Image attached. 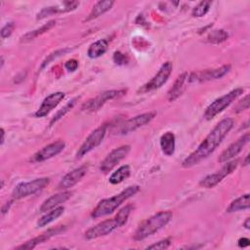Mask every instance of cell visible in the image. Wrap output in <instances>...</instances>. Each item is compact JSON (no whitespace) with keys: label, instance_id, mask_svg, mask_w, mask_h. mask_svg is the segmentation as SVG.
<instances>
[{"label":"cell","instance_id":"27","mask_svg":"<svg viewBox=\"0 0 250 250\" xmlns=\"http://www.w3.org/2000/svg\"><path fill=\"white\" fill-rule=\"evenodd\" d=\"M249 209V193H245L232 200L227 208L228 213H233Z\"/></svg>","mask_w":250,"mask_h":250},{"label":"cell","instance_id":"35","mask_svg":"<svg viewBox=\"0 0 250 250\" xmlns=\"http://www.w3.org/2000/svg\"><path fill=\"white\" fill-rule=\"evenodd\" d=\"M68 51H69V49H62V50H59V51H56V52L52 53V54L49 55L48 58H46V60L43 62V63H42V65H41V68H43V67H45L46 65H48V64L50 63V62H52L54 59L60 57L61 55L64 54V53H66V52H68Z\"/></svg>","mask_w":250,"mask_h":250},{"label":"cell","instance_id":"25","mask_svg":"<svg viewBox=\"0 0 250 250\" xmlns=\"http://www.w3.org/2000/svg\"><path fill=\"white\" fill-rule=\"evenodd\" d=\"M64 212V207L63 206H58L52 210H50L48 213L46 212L45 215H43L38 221H37V227L42 228L45 227L55 220H57L59 217H61Z\"/></svg>","mask_w":250,"mask_h":250},{"label":"cell","instance_id":"20","mask_svg":"<svg viewBox=\"0 0 250 250\" xmlns=\"http://www.w3.org/2000/svg\"><path fill=\"white\" fill-rule=\"evenodd\" d=\"M72 195V192L69 190H62V192L53 194L49 198H47L40 206L39 210L42 213H46L47 211H50L58 206H60L62 203L65 202L67 199L70 198Z\"/></svg>","mask_w":250,"mask_h":250},{"label":"cell","instance_id":"23","mask_svg":"<svg viewBox=\"0 0 250 250\" xmlns=\"http://www.w3.org/2000/svg\"><path fill=\"white\" fill-rule=\"evenodd\" d=\"M113 5H114V1H112V0H104V1L97 2L93 6V8H92L89 16L87 17L86 21H92L94 19L99 18L100 16H102L104 13H106L107 11H109L112 8Z\"/></svg>","mask_w":250,"mask_h":250},{"label":"cell","instance_id":"22","mask_svg":"<svg viewBox=\"0 0 250 250\" xmlns=\"http://www.w3.org/2000/svg\"><path fill=\"white\" fill-rule=\"evenodd\" d=\"M160 147L166 156H171L175 152L176 138L173 132H166L160 137Z\"/></svg>","mask_w":250,"mask_h":250},{"label":"cell","instance_id":"31","mask_svg":"<svg viewBox=\"0 0 250 250\" xmlns=\"http://www.w3.org/2000/svg\"><path fill=\"white\" fill-rule=\"evenodd\" d=\"M211 5H212V1H201V2H199L192 9V12H191L192 17L201 18V17L205 16L209 12V10L211 8Z\"/></svg>","mask_w":250,"mask_h":250},{"label":"cell","instance_id":"15","mask_svg":"<svg viewBox=\"0 0 250 250\" xmlns=\"http://www.w3.org/2000/svg\"><path fill=\"white\" fill-rule=\"evenodd\" d=\"M65 229L64 226H57L55 228H51L48 230L42 232L41 234H39L38 236L25 241L24 243H22L21 245L16 247V249H20V250H28V249H33L35 248L38 244H41L47 240H49L51 237L62 232Z\"/></svg>","mask_w":250,"mask_h":250},{"label":"cell","instance_id":"5","mask_svg":"<svg viewBox=\"0 0 250 250\" xmlns=\"http://www.w3.org/2000/svg\"><path fill=\"white\" fill-rule=\"evenodd\" d=\"M49 183L50 179L47 177L37 178L29 182L20 183L14 188L12 191V197L14 200H18L27 197L29 195H33L44 189L49 185Z\"/></svg>","mask_w":250,"mask_h":250},{"label":"cell","instance_id":"33","mask_svg":"<svg viewBox=\"0 0 250 250\" xmlns=\"http://www.w3.org/2000/svg\"><path fill=\"white\" fill-rule=\"evenodd\" d=\"M14 29H15V22H14V21H9V22H7V23L1 28V31H0L1 37H2L3 39L10 37L11 34L13 33Z\"/></svg>","mask_w":250,"mask_h":250},{"label":"cell","instance_id":"11","mask_svg":"<svg viewBox=\"0 0 250 250\" xmlns=\"http://www.w3.org/2000/svg\"><path fill=\"white\" fill-rule=\"evenodd\" d=\"M230 64H224L218 68L204 69L196 72H191L188 74L189 83H202L214 79H219L225 76L230 70Z\"/></svg>","mask_w":250,"mask_h":250},{"label":"cell","instance_id":"38","mask_svg":"<svg viewBox=\"0 0 250 250\" xmlns=\"http://www.w3.org/2000/svg\"><path fill=\"white\" fill-rule=\"evenodd\" d=\"M237 242H238V246H239L240 248L247 247V246H249V244H250V240H249V238H247V237H241V238L238 239Z\"/></svg>","mask_w":250,"mask_h":250},{"label":"cell","instance_id":"40","mask_svg":"<svg viewBox=\"0 0 250 250\" xmlns=\"http://www.w3.org/2000/svg\"><path fill=\"white\" fill-rule=\"evenodd\" d=\"M4 142H5V130H4V128H1V142H0V145L3 146Z\"/></svg>","mask_w":250,"mask_h":250},{"label":"cell","instance_id":"13","mask_svg":"<svg viewBox=\"0 0 250 250\" xmlns=\"http://www.w3.org/2000/svg\"><path fill=\"white\" fill-rule=\"evenodd\" d=\"M155 116H156L155 111H149V112H146V113H142V114H139L137 116H134V117L126 120L122 124H120V126L118 128V131H117L118 132L117 134H120V135L129 134V133L146 125Z\"/></svg>","mask_w":250,"mask_h":250},{"label":"cell","instance_id":"24","mask_svg":"<svg viewBox=\"0 0 250 250\" xmlns=\"http://www.w3.org/2000/svg\"><path fill=\"white\" fill-rule=\"evenodd\" d=\"M108 40L107 39H99L92 43L87 51V55L90 59H97L103 56L108 48Z\"/></svg>","mask_w":250,"mask_h":250},{"label":"cell","instance_id":"44","mask_svg":"<svg viewBox=\"0 0 250 250\" xmlns=\"http://www.w3.org/2000/svg\"><path fill=\"white\" fill-rule=\"evenodd\" d=\"M3 186H4V181L1 180V186H0V188H3Z\"/></svg>","mask_w":250,"mask_h":250},{"label":"cell","instance_id":"2","mask_svg":"<svg viewBox=\"0 0 250 250\" xmlns=\"http://www.w3.org/2000/svg\"><path fill=\"white\" fill-rule=\"evenodd\" d=\"M140 190L139 186H130L123 189L118 194H115L109 198H104L101 200L98 205L94 208L91 213V217L94 219L107 216L113 213L123 202H125L130 197L134 196Z\"/></svg>","mask_w":250,"mask_h":250},{"label":"cell","instance_id":"7","mask_svg":"<svg viewBox=\"0 0 250 250\" xmlns=\"http://www.w3.org/2000/svg\"><path fill=\"white\" fill-rule=\"evenodd\" d=\"M172 69H173V65H172L171 62H164L160 66L157 73L150 80H148L146 84H144L139 89L138 93H147V92H151V91L157 90L160 87H162L169 79V77L172 73Z\"/></svg>","mask_w":250,"mask_h":250},{"label":"cell","instance_id":"32","mask_svg":"<svg viewBox=\"0 0 250 250\" xmlns=\"http://www.w3.org/2000/svg\"><path fill=\"white\" fill-rule=\"evenodd\" d=\"M112 60H113L114 63L117 64V65H125V64H127L128 62H129L128 57H127L125 54L121 53L120 51H115V52L113 53Z\"/></svg>","mask_w":250,"mask_h":250},{"label":"cell","instance_id":"1","mask_svg":"<svg viewBox=\"0 0 250 250\" xmlns=\"http://www.w3.org/2000/svg\"><path fill=\"white\" fill-rule=\"evenodd\" d=\"M233 119L232 118H225L222 119L206 136V138L201 142V144L197 146L195 150H193L185 160L182 162V166L184 168L192 167L202 160L206 159L210 156L216 148L221 145L223 140L229 134V132L233 127Z\"/></svg>","mask_w":250,"mask_h":250},{"label":"cell","instance_id":"37","mask_svg":"<svg viewBox=\"0 0 250 250\" xmlns=\"http://www.w3.org/2000/svg\"><path fill=\"white\" fill-rule=\"evenodd\" d=\"M78 61L75 59H70L64 63V67L68 71H75L78 68Z\"/></svg>","mask_w":250,"mask_h":250},{"label":"cell","instance_id":"8","mask_svg":"<svg viewBox=\"0 0 250 250\" xmlns=\"http://www.w3.org/2000/svg\"><path fill=\"white\" fill-rule=\"evenodd\" d=\"M237 164H238L237 160L228 161L227 164H225L220 170L216 171L213 174H209L205 178H203L199 182V186L202 187V188H212L216 187L227 176L231 174L236 169Z\"/></svg>","mask_w":250,"mask_h":250},{"label":"cell","instance_id":"28","mask_svg":"<svg viewBox=\"0 0 250 250\" xmlns=\"http://www.w3.org/2000/svg\"><path fill=\"white\" fill-rule=\"evenodd\" d=\"M131 174V169L129 165H122L117 170H115L109 177L108 182L111 185H117L126 180Z\"/></svg>","mask_w":250,"mask_h":250},{"label":"cell","instance_id":"18","mask_svg":"<svg viewBox=\"0 0 250 250\" xmlns=\"http://www.w3.org/2000/svg\"><path fill=\"white\" fill-rule=\"evenodd\" d=\"M79 6L78 1H63L62 3L56 5V6H49L43 8L36 16L37 20L45 19L54 14H62V13H68L75 10Z\"/></svg>","mask_w":250,"mask_h":250},{"label":"cell","instance_id":"29","mask_svg":"<svg viewBox=\"0 0 250 250\" xmlns=\"http://www.w3.org/2000/svg\"><path fill=\"white\" fill-rule=\"evenodd\" d=\"M229 38V33L224 29H215L209 32L207 35V42L212 44H219L226 41Z\"/></svg>","mask_w":250,"mask_h":250},{"label":"cell","instance_id":"43","mask_svg":"<svg viewBox=\"0 0 250 250\" xmlns=\"http://www.w3.org/2000/svg\"><path fill=\"white\" fill-rule=\"evenodd\" d=\"M3 65H4V58H3V57H1V66H0V67L2 68V67H3Z\"/></svg>","mask_w":250,"mask_h":250},{"label":"cell","instance_id":"3","mask_svg":"<svg viewBox=\"0 0 250 250\" xmlns=\"http://www.w3.org/2000/svg\"><path fill=\"white\" fill-rule=\"evenodd\" d=\"M173 213L170 210L160 211L150 216L138 227L133 235V239L136 241H141L156 233L171 221Z\"/></svg>","mask_w":250,"mask_h":250},{"label":"cell","instance_id":"6","mask_svg":"<svg viewBox=\"0 0 250 250\" xmlns=\"http://www.w3.org/2000/svg\"><path fill=\"white\" fill-rule=\"evenodd\" d=\"M106 129H107V125L103 124L100 127L96 128L94 131H92L90 133V135L85 139L83 144L80 146V147L78 148V150L76 152V158L77 159L82 158L84 155L89 153L91 150H93L94 148L99 146L105 137Z\"/></svg>","mask_w":250,"mask_h":250},{"label":"cell","instance_id":"41","mask_svg":"<svg viewBox=\"0 0 250 250\" xmlns=\"http://www.w3.org/2000/svg\"><path fill=\"white\" fill-rule=\"evenodd\" d=\"M243 227L246 229H250V218H246L245 222L243 223Z\"/></svg>","mask_w":250,"mask_h":250},{"label":"cell","instance_id":"39","mask_svg":"<svg viewBox=\"0 0 250 250\" xmlns=\"http://www.w3.org/2000/svg\"><path fill=\"white\" fill-rule=\"evenodd\" d=\"M13 200H14V199H13ZM13 200H10V201L6 202V203L1 207V213H2V215H4L5 213H7V212L10 210V207H11V205H12V203H13Z\"/></svg>","mask_w":250,"mask_h":250},{"label":"cell","instance_id":"16","mask_svg":"<svg viewBox=\"0 0 250 250\" xmlns=\"http://www.w3.org/2000/svg\"><path fill=\"white\" fill-rule=\"evenodd\" d=\"M64 96H65V94L63 92H61V91L50 94L49 96H47L43 100L41 105L36 110L34 115L36 117H45V116H47L55 107L58 106V104L63 100Z\"/></svg>","mask_w":250,"mask_h":250},{"label":"cell","instance_id":"19","mask_svg":"<svg viewBox=\"0 0 250 250\" xmlns=\"http://www.w3.org/2000/svg\"><path fill=\"white\" fill-rule=\"evenodd\" d=\"M87 170H88V167L86 165H82V166L68 172L60 181V183L58 185V189L65 190L69 188H72L86 175Z\"/></svg>","mask_w":250,"mask_h":250},{"label":"cell","instance_id":"4","mask_svg":"<svg viewBox=\"0 0 250 250\" xmlns=\"http://www.w3.org/2000/svg\"><path fill=\"white\" fill-rule=\"evenodd\" d=\"M242 93H243V88H235L230 92H229L228 94L216 99L206 107L203 117L206 120H211L216 115H218L223 110H225L228 106H229Z\"/></svg>","mask_w":250,"mask_h":250},{"label":"cell","instance_id":"36","mask_svg":"<svg viewBox=\"0 0 250 250\" xmlns=\"http://www.w3.org/2000/svg\"><path fill=\"white\" fill-rule=\"evenodd\" d=\"M249 108V95H246L240 102H238V104H236L234 111L235 112H240L242 110L248 109Z\"/></svg>","mask_w":250,"mask_h":250},{"label":"cell","instance_id":"42","mask_svg":"<svg viewBox=\"0 0 250 250\" xmlns=\"http://www.w3.org/2000/svg\"><path fill=\"white\" fill-rule=\"evenodd\" d=\"M248 164H249V154H247V155L245 156V160H244V165L247 166Z\"/></svg>","mask_w":250,"mask_h":250},{"label":"cell","instance_id":"17","mask_svg":"<svg viewBox=\"0 0 250 250\" xmlns=\"http://www.w3.org/2000/svg\"><path fill=\"white\" fill-rule=\"evenodd\" d=\"M249 138H250L249 133H245L244 135H242V137H240L237 141H235L234 143L229 145L220 154L218 161L220 163H226V162L229 161L230 159H232L234 156H236L242 150L244 146L249 142Z\"/></svg>","mask_w":250,"mask_h":250},{"label":"cell","instance_id":"14","mask_svg":"<svg viewBox=\"0 0 250 250\" xmlns=\"http://www.w3.org/2000/svg\"><path fill=\"white\" fill-rule=\"evenodd\" d=\"M64 147H65V143L62 140L51 143V144L43 146L38 151H36L33 154L31 161L32 162H42L47 159H50V158L58 155L59 153H61Z\"/></svg>","mask_w":250,"mask_h":250},{"label":"cell","instance_id":"10","mask_svg":"<svg viewBox=\"0 0 250 250\" xmlns=\"http://www.w3.org/2000/svg\"><path fill=\"white\" fill-rule=\"evenodd\" d=\"M120 227H121V225L119 224L116 217L107 219V220H104V221L97 224L96 226L90 228L89 229H87L84 233V237L87 240L96 239V238L105 236V235L111 233L113 230H115L116 229H118Z\"/></svg>","mask_w":250,"mask_h":250},{"label":"cell","instance_id":"26","mask_svg":"<svg viewBox=\"0 0 250 250\" xmlns=\"http://www.w3.org/2000/svg\"><path fill=\"white\" fill-rule=\"evenodd\" d=\"M56 25V21L55 20H51L49 21L47 23L43 24L42 26H40L39 28H36L32 31H29L27 33H25L21 38V42H27V41H31L33 39H35L36 37L46 33L47 31H49L50 29H52L54 26Z\"/></svg>","mask_w":250,"mask_h":250},{"label":"cell","instance_id":"21","mask_svg":"<svg viewBox=\"0 0 250 250\" xmlns=\"http://www.w3.org/2000/svg\"><path fill=\"white\" fill-rule=\"evenodd\" d=\"M188 82V73L184 72L178 76L174 85L167 93V99L169 102H174L177 100L185 91L187 87V83Z\"/></svg>","mask_w":250,"mask_h":250},{"label":"cell","instance_id":"9","mask_svg":"<svg viewBox=\"0 0 250 250\" xmlns=\"http://www.w3.org/2000/svg\"><path fill=\"white\" fill-rule=\"evenodd\" d=\"M126 94L125 89H119V90H108L104 91L101 94H99L97 97L89 100L82 105V110L87 112H94L99 110L107 101L113 100L115 98L121 97Z\"/></svg>","mask_w":250,"mask_h":250},{"label":"cell","instance_id":"34","mask_svg":"<svg viewBox=\"0 0 250 250\" xmlns=\"http://www.w3.org/2000/svg\"><path fill=\"white\" fill-rule=\"evenodd\" d=\"M171 244V239L170 238H164L162 240L157 241L156 243H153L149 246L146 247V249H159V250H163V249H167Z\"/></svg>","mask_w":250,"mask_h":250},{"label":"cell","instance_id":"30","mask_svg":"<svg viewBox=\"0 0 250 250\" xmlns=\"http://www.w3.org/2000/svg\"><path fill=\"white\" fill-rule=\"evenodd\" d=\"M76 101H78V98L76 97V98H73L72 100H70L63 107H62L55 115H54V117L51 119V121H50V126H52V125H54V123H56V122H58L60 119H62L68 111H70V109L74 106V104H76Z\"/></svg>","mask_w":250,"mask_h":250},{"label":"cell","instance_id":"12","mask_svg":"<svg viewBox=\"0 0 250 250\" xmlns=\"http://www.w3.org/2000/svg\"><path fill=\"white\" fill-rule=\"evenodd\" d=\"M131 150V146L129 145L120 146L114 149H112L105 158L101 162L100 170L101 172L106 174L111 171L122 159H124Z\"/></svg>","mask_w":250,"mask_h":250}]
</instances>
